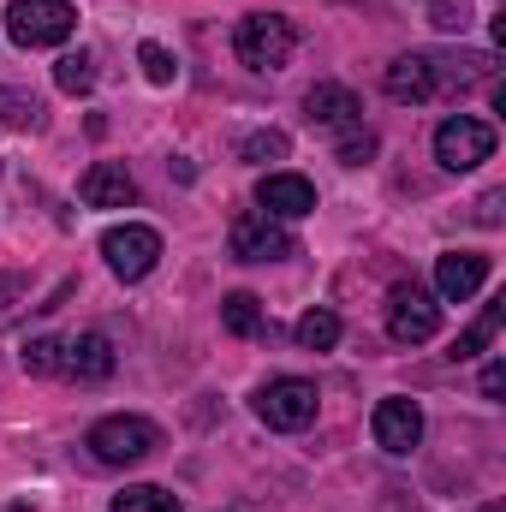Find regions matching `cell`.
<instances>
[{
	"mask_svg": "<svg viewBox=\"0 0 506 512\" xmlns=\"http://www.w3.org/2000/svg\"><path fill=\"white\" fill-rule=\"evenodd\" d=\"M292 48H298V30H292V18H280V12H251V18H239V30H233V54H239V66H251V72H280V66L292 60Z\"/></svg>",
	"mask_w": 506,
	"mask_h": 512,
	"instance_id": "6da1fadb",
	"label": "cell"
},
{
	"mask_svg": "<svg viewBox=\"0 0 506 512\" xmlns=\"http://www.w3.org/2000/svg\"><path fill=\"white\" fill-rule=\"evenodd\" d=\"M161 447V429L149 423V417H102L96 429H90V453H96V465H143L149 453Z\"/></svg>",
	"mask_w": 506,
	"mask_h": 512,
	"instance_id": "7a4b0ae2",
	"label": "cell"
},
{
	"mask_svg": "<svg viewBox=\"0 0 506 512\" xmlns=\"http://www.w3.org/2000/svg\"><path fill=\"white\" fill-rule=\"evenodd\" d=\"M72 24H78V12L66 0H12L6 6V36L18 48H54L72 36Z\"/></svg>",
	"mask_w": 506,
	"mask_h": 512,
	"instance_id": "3957f363",
	"label": "cell"
},
{
	"mask_svg": "<svg viewBox=\"0 0 506 512\" xmlns=\"http://www.w3.org/2000/svg\"><path fill=\"white\" fill-rule=\"evenodd\" d=\"M495 155V126L489 120H471V114H453L435 126V161L447 173H471Z\"/></svg>",
	"mask_w": 506,
	"mask_h": 512,
	"instance_id": "277c9868",
	"label": "cell"
},
{
	"mask_svg": "<svg viewBox=\"0 0 506 512\" xmlns=\"http://www.w3.org/2000/svg\"><path fill=\"white\" fill-rule=\"evenodd\" d=\"M316 405H322V393H316V382H304V376H280V382H268L256 393V417L268 429H280V435L316 423Z\"/></svg>",
	"mask_w": 506,
	"mask_h": 512,
	"instance_id": "5b68a950",
	"label": "cell"
},
{
	"mask_svg": "<svg viewBox=\"0 0 506 512\" xmlns=\"http://www.w3.org/2000/svg\"><path fill=\"white\" fill-rule=\"evenodd\" d=\"M387 334L399 346H423L441 334V304L423 292V286H393L387 292Z\"/></svg>",
	"mask_w": 506,
	"mask_h": 512,
	"instance_id": "8992f818",
	"label": "cell"
},
{
	"mask_svg": "<svg viewBox=\"0 0 506 512\" xmlns=\"http://www.w3.org/2000/svg\"><path fill=\"white\" fill-rule=\"evenodd\" d=\"M102 256H108V268L120 274V280H143V274H155V262H161V233L155 227H108L102 233Z\"/></svg>",
	"mask_w": 506,
	"mask_h": 512,
	"instance_id": "52a82bcc",
	"label": "cell"
},
{
	"mask_svg": "<svg viewBox=\"0 0 506 512\" xmlns=\"http://www.w3.org/2000/svg\"><path fill=\"white\" fill-rule=\"evenodd\" d=\"M227 239H233V256L239 262H280V256H292V233L274 215H262V209L256 215H239Z\"/></svg>",
	"mask_w": 506,
	"mask_h": 512,
	"instance_id": "ba28073f",
	"label": "cell"
},
{
	"mask_svg": "<svg viewBox=\"0 0 506 512\" xmlns=\"http://www.w3.org/2000/svg\"><path fill=\"white\" fill-rule=\"evenodd\" d=\"M441 84H447V60H435V54H399L387 66V96L393 102H429Z\"/></svg>",
	"mask_w": 506,
	"mask_h": 512,
	"instance_id": "9c48e42d",
	"label": "cell"
},
{
	"mask_svg": "<svg viewBox=\"0 0 506 512\" xmlns=\"http://www.w3.org/2000/svg\"><path fill=\"white\" fill-rule=\"evenodd\" d=\"M256 203H262V215H274V221H304V215H316V185H310L304 173H268V179L256 185Z\"/></svg>",
	"mask_w": 506,
	"mask_h": 512,
	"instance_id": "30bf717a",
	"label": "cell"
},
{
	"mask_svg": "<svg viewBox=\"0 0 506 512\" xmlns=\"http://www.w3.org/2000/svg\"><path fill=\"white\" fill-rule=\"evenodd\" d=\"M370 429H376V447L381 453H411L417 441H423V411H417V399H381L376 417H370Z\"/></svg>",
	"mask_w": 506,
	"mask_h": 512,
	"instance_id": "8fae6325",
	"label": "cell"
},
{
	"mask_svg": "<svg viewBox=\"0 0 506 512\" xmlns=\"http://www.w3.org/2000/svg\"><path fill=\"white\" fill-rule=\"evenodd\" d=\"M483 280H489V256H477V251H447L441 262H435V292H441L447 304L477 298Z\"/></svg>",
	"mask_w": 506,
	"mask_h": 512,
	"instance_id": "7c38bea8",
	"label": "cell"
},
{
	"mask_svg": "<svg viewBox=\"0 0 506 512\" xmlns=\"http://www.w3.org/2000/svg\"><path fill=\"white\" fill-rule=\"evenodd\" d=\"M60 370L72 376V382H108L114 376V340L108 334H78V340H66V352H60Z\"/></svg>",
	"mask_w": 506,
	"mask_h": 512,
	"instance_id": "4fadbf2b",
	"label": "cell"
},
{
	"mask_svg": "<svg viewBox=\"0 0 506 512\" xmlns=\"http://www.w3.org/2000/svg\"><path fill=\"white\" fill-rule=\"evenodd\" d=\"M78 197L90 209H131L137 203V179H131L120 161H96L84 179H78Z\"/></svg>",
	"mask_w": 506,
	"mask_h": 512,
	"instance_id": "5bb4252c",
	"label": "cell"
},
{
	"mask_svg": "<svg viewBox=\"0 0 506 512\" xmlns=\"http://www.w3.org/2000/svg\"><path fill=\"white\" fill-rule=\"evenodd\" d=\"M304 108H310V120L328 131H358V120H364V102L346 90V84H316L310 96H304Z\"/></svg>",
	"mask_w": 506,
	"mask_h": 512,
	"instance_id": "9a60e30c",
	"label": "cell"
},
{
	"mask_svg": "<svg viewBox=\"0 0 506 512\" xmlns=\"http://www.w3.org/2000/svg\"><path fill=\"white\" fill-rule=\"evenodd\" d=\"M54 84H60L66 96H90V90H96V60H90L84 48H78V54H60V60H54Z\"/></svg>",
	"mask_w": 506,
	"mask_h": 512,
	"instance_id": "2e32d148",
	"label": "cell"
},
{
	"mask_svg": "<svg viewBox=\"0 0 506 512\" xmlns=\"http://www.w3.org/2000/svg\"><path fill=\"white\" fill-rule=\"evenodd\" d=\"M298 346H304V352H334V346H340V316H334V310L298 316Z\"/></svg>",
	"mask_w": 506,
	"mask_h": 512,
	"instance_id": "e0dca14e",
	"label": "cell"
},
{
	"mask_svg": "<svg viewBox=\"0 0 506 512\" xmlns=\"http://www.w3.org/2000/svg\"><path fill=\"white\" fill-rule=\"evenodd\" d=\"M501 316H506L501 304H483V316H477V322H471V328L453 340V358H459V364H465V358H477V352H483V346L501 334Z\"/></svg>",
	"mask_w": 506,
	"mask_h": 512,
	"instance_id": "ac0fdd59",
	"label": "cell"
},
{
	"mask_svg": "<svg viewBox=\"0 0 506 512\" xmlns=\"http://www.w3.org/2000/svg\"><path fill=\"white\" fill-rule=\"evenodd\" d=\"M221 328H227V334H239V340L262 334V304H256L251 292H233V298L221 304Z\"/></svg>",
	"mask_w": 506,
	"mask_h": 512,
	"instance_id": "d6986e66",
	"label": "cell"
},
{
	"mask_svg": "<svg viewBox=\"0 0 506 512\" xmlns=\"http://www.w3.org/2000/svg\"><path fill=\"white\" fill-rule=\"evenodd\" d=\"M114 512H179V495H167L155 483H137L126 495H114Z\"/></svg>",
	"mask_w": 506,
	"mask_h": 512,
	"instance_id": "ffe728a7",
	"label": "cell"
},
{
	"mask_svg": "<svg viewBox=\"0 0 506 512\" xmlns=\"http://www.w3.org/2000/svg\"><path fill=\"white\" fill-rule=\"evenodd\" d=\"M60 352H66V340H24V352H18V364L30 370V376H54L60 370Z\"/></svg>",
	"mask_w": 506,
	"mask_h": 512,
	"instance_id": "44dd1931",
	"label": "cell"
},
{
	"mask_svg": "<svg viewBox=\"0 0 506 512\" xmlns=\"http://www.w3.org/2000/svg\"><path fill=\"white\" fill-rule=\"evenodd\" d=\"M137 66H143L149 84H173V78H179V60H173L161 42H143V48H137Z\"/></svg>",
	"mask_w": 506,
	"mask_h": 512,
	"instance_id": "7402d4cb",
	"label": "cell"
},
{
	"mask_svg": "<svg viewBox=\"0 0 506 512\" xmlns=\"http://www.w3.org/2000/svg\"><path fill=\"white\" fill-rule=\"evenodd\" d=\"M292 143H286V131H251L245 143H239V161H280Z\"/></svg>",
	"mask_w": 506,
	"mask_h": 512,
	"instance_id": "603a6c76",
	"label": "cell"
},
{
	"mask_svg": "<svg viewBox=\"0 0 506 512\" xmlns=\"http://www.w3.org/2000/svg\"><path fill=\"white\" fill-rule=\"evenodd\" d=\"M429 24L447 30V36H453V30L465 36V24H471V0H429Z\"/></svg>",
	"mask_w": 506,
	"mask_h": 512,
	"instance_id": "cb8c5ba5",
	"label": "cell"
},
{
	"mask_svg": "<svg viewBox=\"0 0 506 512\" xmlns=\"http://www.w3.org/2000/svg\"><path fill=\"white\" fill-rule=\"evenodd\" d=\"M30 120H36V102H24V96L0 90V126H30Z\"/></svg>",
	"mask_w": 506,
	"mask_h": 512,
	"instance_id": "d4e9b609",
	"label": "cell"
},
{
	"mask_svg": "<svg viewBox=\"0 0 506 512\" xmlns=\"http://www.w3.org/2000/svg\"><path fill=\"white\" fill-rule=\"evenodd\" d=\"M370 155H376V137H370V131H352V137L340 143V161H346V167H364Z\"/></svg>",
	"mask_w": 506,
	"mask_h": 512,
	"instance_id": "484cf974",
	"label": "cell"
},
{
	"mask_svg": "<svg viewBox=\"0 0 506 512\" xmlns=\"http://www.w3.org/2000/svg\"><path fill=\"white\" fill-rule=\"evenodd\" d=\"M501 191H489V197H483V203H477V221H483V227H501Z\"/></svg>",
	"mask_w": 506,
	"mask_h": 512,
	"instance_id": "4316f807",
	"label": "cell"
},
{
	"mask_svg": "<svg viewBox=\"0 0 506 512\" xmlns=\"http://www.w3.org/2000/svg\"><path fill=\"white\" fill-rule=\"evenodd\" d=\"M483 393H489V399L506 393V364H489V370H483Z\"/></svg>",
	"mask_w": 506,
	"mask_h": 512,
	"instance_id": "83f0119b",
	"label": "cell"
},
{
	"mask_svg": "<svg viewBox=\"0 0 506 512\" xmlns=\"http://www.w3.org/2000/svg\"><path fill=\"white\" fill-rule=\"evenodd\" d=\"M12 298H18V280H0V310H6Z\"/></svg>",
	"mask_w": 506,
	"mask_h": 512,
	"instance_id": "f1b7e54d",
	"label": "cell"
},
{
	"mask_svg": "<svg viewBox=\"0 0 506 512\" xmlns=\"http://www.w3.org/2000/svg\"><path fill=\"white\" fill-rule=\"evenodd\" d=\"M483 512H506V507H501V501H489V507H483Z\"/></svg>",
	"mask_w": 506,
	"mask_h": 512,
	"instance_id": "f546056e",
	"label": "cell"
}]
</instances>
